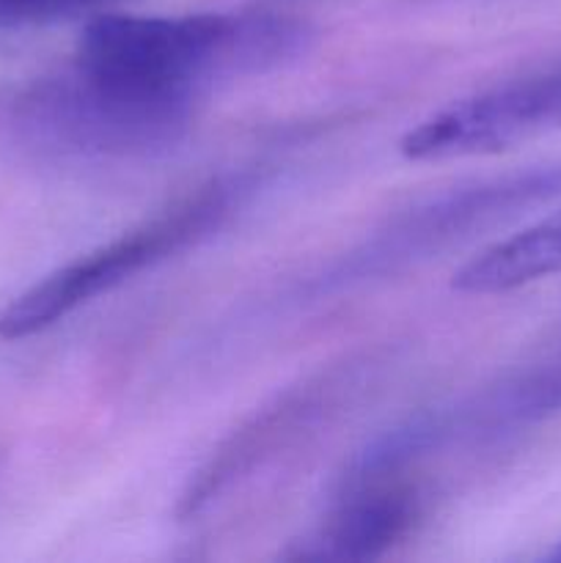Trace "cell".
Returning a JSON list of instances; mask_svg holds the SVG:
<instances>
[{"label":"cell","instance_id":"cell-1","mask_svg":"<svg viewBox=\"0 0 561 563\" xmlns=\"http://www.w3.org/2000/svg\"><path fill=\"white\" fill-rule=\"evenodd\" d=\"M311 27L278 11L94 16L77 64L113 80L196 97L215 80L264 75L306 53Z\"/></svg>","mask_w":561,"mask_h":563},{"label":"cell","instance_id":"cell-2","mask_svg":"<svg viewBox=\"0 0 561 563\" xmlns=\"http://www.w3.org/2000/svg\"><path fill=\"white\" fill-rule=\"evenodd\" d=\"M242 192L245 187L237 179L209 181L119 240L50 273L0 313V339L22 341L44 333L94 297L108 295L143 269L187 251L226 223Z\"/></svg>","mask_w":561,"mask_h":563},{"label":"cell","instance_id":"cell-3","mask_svg":"<svg viewBox=\"0 0 561 563\" xmlns=\"http://www.w3.org/2000/svg\"><path fill=\"white\" fill-rule=\"evenodd\" d=\"M196 97L113 80L77 64L22 99L28 132L75 157H135L168 148L193 121Z\"/></svg>","mask_w":561,"mask_h":563},{"label":"cell","instance_id":"cell-4","mask_svg":"<svg viewBox=\"0 0 561 563\" xmlns=\"http://www.w3.org/2000/svg\"><path fill=\"white\" fill-rule=\"evenodd\" d=\"M559 196L561 163L531 165L460 187L424 207L410 209L388 223V229L377 231V236L350 258L341 278L350 280L352 275L363 278L372 273H388L399 264H410L413 258H427L440 247L520 218L528 209L542 207Z\"/></svg>","mask_w":561,"mask_h":563},{"label":"cell","instance_id":"cell-5","mask_svg":"<svg viewBox=\"0 0 561 563\" xmlns=\"http://www.w3.org/2000/svg\"><path fill=\"white\" fill-rule=\"evenodd\" d=\"M561 130V55L449 104L413 126L399 152L416 163L482 157Z\"/></svg>","mask_w":561,"mask_h":563},{"label":"cell","instance_id":"cell-6","mask_svg":"<svg viewBox=\"0 0 561 563\" xmlns=\"http://www.w3.org/2000/svg\"><path fill=\"white\" fill-rule=\"evenodd\" d=\"M421 517V495L396 473H350L336 509L292 544L289 561H372L399 544Z\"/></svg>","mask_w":561,"mask_h":563},{"label":"cell","instance_id":"cell-7","mask_svg":"<svg viewBox=\"0 0 561 563\" xmlns=\"http://www.w3.org/2000/svg\"><path fill=\"white\" fill-rule=\"evenodd\" d=\"M346 383H350V374L344 368L328 372L322 377L306 379L297 388L286 390L275 405L256 412L253 421H248L240 432L231 434L229 443L220 445L218 454L187 484L179 500V515L193 517L204 511L231 484L245 478L264 456L278 451L286 440L306 432L322 416V410L333 405L336 396L346 388Z\"/></svg>","mask_w":561,"mask_h":563},{"label":"cell","instance_id":"cell-8","mask_svg":"<svg viewBox=\"0 0 561 563\" xmlns=\"http://www.w3.org/2000/svg\"><path fill=\"white\" fill-rule=\"evenodd\" d=\"M561 273V209L506 240L493 242L454 273L457 291L501 295Z\"/></svg>","mask_w":561,"mask_h":563},{"label":"cell","instance_id":"cell-9","mask_svg":"<svg viewBox=\"0 0 561 563\" xmlns=\"http://www.w3.org/2000/svg\"><path fill=\"white\" fill-rule=\"evenodd\" d=\"M561 412V339L544 346L495 394L490 416L495 421L526 423Z\"/></svg>","mask_w":561,"mask_h":563},{"label":"cell","instance_id":"cell-10","mask_svg":"<svg viewBox=\"0 0 561 563\" xmlns=\"http://www.w3.org/2000/svg\"><path fill=\"white\" fill-rule=\"evenodd\" d=\"M116 0H0V31L47 25L66 16L102 9Z\"/></svg>","mask_w":561,"mask_h":563},{"label":"cell","instance_id":"cell-11","mask_svg":"<svg viewBox=\"0 0 561 563\" xmlns=\"http://www.w3.org/2000/svg\"><path fill=\"white\" fill-rule=\"evenodd\" d=\"M548 561H553V563H561V542L556 544L553 550H550V553H548Z\"/></svg>","mask_w":561,"mask_h":563}]
</instances>
